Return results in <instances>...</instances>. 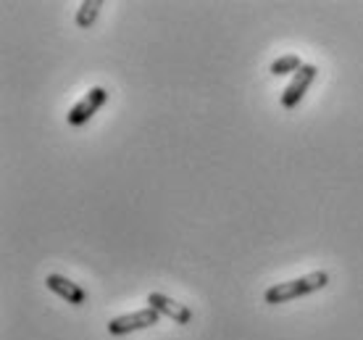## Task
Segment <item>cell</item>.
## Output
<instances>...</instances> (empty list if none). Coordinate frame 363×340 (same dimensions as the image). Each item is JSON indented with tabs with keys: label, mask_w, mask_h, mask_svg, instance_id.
Segmentation results:
<instances>
[{
	"label": "cell",
	"mask_w": 363,
	"mask_h": 340,
	"mask_svg": "<svg viewBox=\"0 0 363 340\" xmlns=\"http://www.w3.org/2000/svg\"><path fill=\"white\" fill-rule=\"evenodd\" d=\"M45 285H48V290H53L55 295H61L66 304H72V306L87 304V290L79 287L77 283H72V280H66L64 275H48Z\"/></svg>",
	"instance_id": "6"
},
{
	"label": "cell",
	"mask_w": 363,
	"mask_h": 340,
	"mask_svg": "<svg viewBox=\"0 0 363 340\" xmlns=\"http://www.w3.org/2000/svg\"><path fill=\"white\" fill-rule=\"evenodd\" d=\"M318 77V69L313 64H303V69H300L295 77H292V82L284 87V92H281V109H298V103L306 98V92H308V87L313 84V79Z\"/></svg>",
	"instance_id": "4"
},
{
	"label": "cell",
	"mask_w": 363,
	"mask_h": 340,
	"mask_svg": "<svg viewBox=\"0 0 363 340\" xmlns=\"http://www.w3.org/2000/svg\"><path fill=\"white\" fill-rule=\"evenodd\" d=\"M108 103V90H103V87H92V90H87V95H84L82 101L77 103L69 114H66V121L72 124V127H82V124H87V121L98 114L103 106Z\"/></svg>",
	"instance_id": "3"
},
{
	"label": "cell",
	"mask_w": 363,
	"mask_h": 340,
	"mask_svg": "<svg viewBox=\"0 0 363 340\" xmlns=\"http://www.w3.org/2000/svg\"><path fill=\"white\" fill-rule=\"evenodd\" d=\"M147 306L155 309L161 317H169V319L177 324H187L192 319V312L187 309V306L179 304V301H174V298H169V295H164V293L147 295Z\"/></svg>",
	"instance_id": "5"
},
{
	"label": "cell",
	"mask_w": 363,
	"mask_h": 340,
	"mask_svg": "<svg viewBox=\"0 0 363 340\" xmlns=\"http://www.w3.org/2000/svg\"><path fill=\"white\" fill-rule=\"evenodd\" d=\"M161 322V314L145 306V309H140V312H132V314H124V317H116V319H111L108 322V335H129V332H140V330H150L153 324Z\"/></svg>",
	"instance_id": "2"
},
{
	"label": "cell",
	"mask_w": 363,
	"mask_h": 340,
	"mask_svg": "<svg viewBox=\"0 0 363 340\" xmlns=\"http://www.w3.org/2000/svg\"><path fill=\"white\" fill-rule=\"evenodd\" d=\"M100 9H103V0H82L79 9H77V16H74L77 27L90 29L92 24H95V18H98Z\"/></svg>",
	"instance_id": "7"
},
{
	"label": "cell",
	"mask_w": 363,
	"mask_h": 340,
	"mask_svg": "<svg viewBox=\"0 0 363 340\" xmlns=\"http://www.w3.org/2000/svg\"><path fill=\"white\" fill-rule=\"evenodd\" d=\"M329 285V275L327 272H313L308 277H298V280H287V283H277L264 293L266 304H287V301H295L300 295H311L321 290V287Z\"/></svg>",
	"instance_id": "1"
},
{
	"label": "cell",
	"mask_w": 363,
	"mask_h": 340,
	"mask_svg": "<svg viewBox=\"0 0 363 340\" xmlns=\"http://www.w3.org/2000/svg\"><path fill=\"white\" fill-rule=\"evenodd\" d=\"M300 69H303V61H300V55L290 53V55H281V58H277L272 66H269V72L274 74V77H284V74H298Z\"/></svg>",
	"instance_id": "8"
}]
</instances>
